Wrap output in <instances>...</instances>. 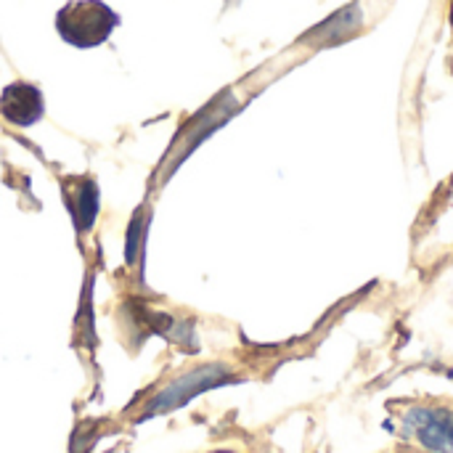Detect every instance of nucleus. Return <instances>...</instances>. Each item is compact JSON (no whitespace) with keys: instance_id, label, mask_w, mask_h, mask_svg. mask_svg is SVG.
<instances>
[{"instance_id":"obj_2","label":"nucleus","mask_w":453,"mask_h":453,"mask_svg":"<svg viewBox=\"0 0 453 453\" xmlns=\"http://www.w3.org/2000/svg\"><path fill=\"white\" fill-rule=\"evenodd\" d=\"M231 382H236V377H234V372L226 364H204V366H196V369L180 374L178 380H173L170 385H165L146 403V409L138 417V422H146V419H154L159 414H170L175 409H183L188 401L199 398L202 393L215 390V388H223V385H231Z\"/></svg>"},{"instance_id":"obj_4","label":"nucleus","mask_w":453,"mask_h":453,"mask_svg":"<svg viewBox=\"0 0 453 453\" xmlns=\"http://www.w3.org/2000/svg\"><path fill=\"white\" fill-rule=\"evenodd\" d=\"M61 199L72 218V226L77 234H88L98 218L101 207V191L98 183L88 175H69L61 180Z\"/></svg>"},{"instance_id":"obj_6","label":"nucleus","mask_w":453,"mask_h":453,"mask_svg":"<svg viewBox=\"0 0 453 453\" xmlns=\"http://www.w3.org/2000/svg\"><path fill=\"white\" fill-rule=\"evenodd\" d=\"M149 223H151V212H146V207H138L130 226H127L125 263L138 265V273H143V244H146V236H149Z\"/></svg>"},{"instance_id":"obj_1","label":"nucleus","mask_w":453,"mask_h":453,"mask_svg":"<svg viewBox=\"0 0 453 453\" xmlns=\"http://www.w3.org/2000/svg\"><path fill=\"white\" fill-rule=\"evenodd\" d=\"M119 16L104 0H72L56 13V29L74 48H96L111 37Z\"/></svg>"},{"instance_id":"obj_3","label":"nucleus","mask_w":453,"mask_h":453,"mask_svg":"<svg viewBox=\"0 0 453 453\" xmlns=\"http://www.w3.org/2000/svg\"><path fill=\"white\" fill-rule=\"evenodd\" d=\"M406 435H414L427 451L453 453V411L417 406L403 417Z\"/></svg>"},{"instance_id":"obj_7","label":"nucleus","mask_w":453,"mask_h":453,"mask_svg":"<svg viewBox=\"0 0 453 453\" xmlns=\"http://www.w3.org/2000/svg\"><path fill=\"white\" fill-rule=\"evenodd\" d=\"M212 453H234V451H212Z\"/></svg>"},{"instance_id":"obj_5","label":"nucleus","mask_w":453,"mask_h":453,"mask_svg":"<svg viewBox=\"0 0 453 453\" xmlns=\"http://www.w3.org/2000/svg\"><path fill=\"white\" fill-rule=\"evenodd\" d=\"M45 114V101L37 85L32 82H11L0 93V117L16 127H29L40 122Z\"/></svg>"}]
</instances>
